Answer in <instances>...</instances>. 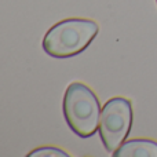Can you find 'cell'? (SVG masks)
<instances>
[{
	"instance_id": "cell-2",
	"label": "cell",
	"mask_w": 157,
	"mask_h": 157,
	"mask_svg": "<svg viewBox=\"0 0 157 157\" xmlns=\"http://www.w3.org/2000/svg\"><path fill=\"white\" fill-rule=\"evenodd\" d=\"M63 116L69 128L80 138H90L99 130L101 105L97 95L83 83H72L63 95Z\"/></svg>"
},
{
	"instance_id": "cell-5",
	"label": "cell",
	"mask_w": 157,
	"mask_h": 157,
	"mask_svg": "<svg viewBox=\"0 0 157 157\" xmlns=\"http://www.w3.org/2000/svg\"><path fill=\"white\" fill-rule=\"evenodd\" d=\"M28 157H69L66 152H63L62 149L52 146H46V147H39L35 149L33 152H30Z\"/></svg>"
},
{
	"instance_id": "cell-4",
	"label": "cell",
	"mask_w": 157,
	"mask_h": 157,
	"mask_svg": "<svg viewBox=\"0 0 157 157\" xmlns=\"http://www.w3.org/2000/svg\"><path fill=\"white\" fill-rule=\"evenodd\" d=\"M114 157H157V142L152 139H132L123 144Z\"/></svg>"
},
{
	"instance_id": "cell-1",
	"label": "cell",
	"mask_w": 157,
	"mask_h": 157,
	"mask_svg": "<svg viewBox=\"0 0 157 157\" xmlns=\"http://www.w3.org/2000/svg\"><path fill=\"white\" fill-rule=\"evenodd\" d=\"M98 24L91 19L69 18L46 33L43 50L54 58H71L87 48L98 35Z\"/></svg>"
},
{
	"instance_id": "cell-3",
	"label": "cell",
	"mask_w": 157,
	"mask_h": 157,
	"mask_svg": "<svg viewBox=\"0 0 157 157\" xmlns=\"http://www.w3.org/2000/svg\"><path fill=\"white\" fill-rule=\"evenodd\" d=\"M132 108L125 98H112L103 105L99 119V135L108 152H116L131 131Z\"/></svg>"
}]
</instances>
